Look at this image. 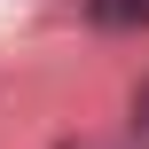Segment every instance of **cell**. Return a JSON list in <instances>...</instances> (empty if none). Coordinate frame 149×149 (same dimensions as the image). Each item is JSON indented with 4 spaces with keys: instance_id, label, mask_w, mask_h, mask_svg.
Masks as SVG:
<instances>
[{
    "instance_id": "obj_1",
    "label": "cell",
    "mask_w": 149,
    "mask_h": 149,
    "mask_svg": "<svg viewBox=\"0 0 149 149\" xmlns=\"http://www.w3.org/2000/svg\"><path fill=\"white\" fill-rule=\"evenodd\" d=\"M94 16H110V24L118 16H149V0H94Z\"/></svg>"
}]
</instances>
